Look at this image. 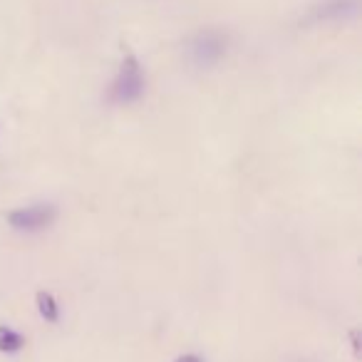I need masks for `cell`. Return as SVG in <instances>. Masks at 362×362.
<instances>
[{
    "instance_id": "obj_1",
    "label": "cell",
    "mask_w": 362,
    "mask_h": 362,
    "mask_svg": "<svg viewBox=\"0 0 362 362\" xmlns=\"http://www.w3.org/2000/svg\"><path fill=\"white\" fill-rule=\"evenodd\" d=\"M144 95V72L134 55H127L110 87V100L117 105H132Z\"/></svg>"
},
{
    "instance_id": "obj_2",
    "label": "cell",
    "mask_w": 362,
    "mask_h": 362,
    "mask_svg": "<svg viewBox=\"0 0 362 362\" xmlns=\"http://www.w3.org/2000/svg\"><path fill=\"white\" fill-rule=\"evenodd\" d=\"M228 50V37L226 33L216 30V28H206L199 30L197 35L189 40V57L194 65L199 67H211L226 55Z\"/></svg>"
},
{
    "instance_id": "obj_3",
    "label": "cell",
    "mask_w": 362,
    "mask_h": 362,
    "mask_svg": "<svg viewBox=\"0 0 362 362\" xmlns=\"http://www.w3.org/2000/svg\"><path fill=\"white\" fill-rule=\"evenodd\" d=\"M57 218V209L50 204H35V206L16 209L8 214V223L16 231H42Z\"/></svg>"
},
{
    "instance_id": "obj_4",
    "label": "cell",
    "mask_w": 362,
    "mask_h": 362,
    "mask_svg": "<svg viewBox=\"0 0 362 362\" xmlns=\"http://www.w3.org/2000/svg\"><path fill=\"white\" fill-rule=\"evenodd\" d=\"M355 11L357 0H327L313 11V18L315 21H340V18H350Z\"/></svg>"
},
{
    "instance_id": "obj_5",
    "label": "cell",
    "mask_w": 362,
    "mask_h": 362,
    "mask_svg": "<svg viewBox=\"0 0 362 362\" xmlns=\"http://www.w3.org/2000/svg\"><path fill=\"white\" fill-rule=\"evenodd\" d=\"M35 303H37V313H40L47 322H57V317H60V305H57V300L50 293L40 291L35 296Z\"/></svg>"
},
{
    "instance_id": "obj_6",
    "label": "cell",
    "mask_w": 362,
    "mask_h": 362,
    "mask_svg": "<svg viewBox=\"0 0 362 362\" xmlns=\"http://www.w3.org/2000/svg\"><path fill=\"white\" fill-rule=\"evenodd\" d=\"M25 345V337L16 332L13 327L0 325V352H18Z\"/></svg>"
},
{
    "instance_id": "obj_7",
    "label": "cell",
    "mask_w": 362,
    "mask_h": 362,
    "mask_svg": "<svg viewBox=\"0 0 362 362\" xmlns=\"http://www.w3.org/2000/svg\"><path fill=\"white\" fill-rule=\"evenodd\" d=\"M176 362H202V357H197V355H181V357H176Z\"/></svg>"
}]
</instances>
